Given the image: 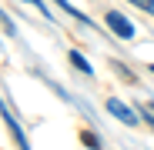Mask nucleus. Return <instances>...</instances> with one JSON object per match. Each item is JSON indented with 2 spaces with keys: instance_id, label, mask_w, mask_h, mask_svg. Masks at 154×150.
Here are the masks:
<instances>
[{
  "instance_id": "20e7f679",
  "label": "nucleus",
  "mask_w": 154,
  "mask_h": 150,
  "mask_svg": "<svg viewBox=\"0 0 154 150\" xmlns=\"http://www.w3.org/2000/svg\"><path fill=\"white\" fill-rule=\"evenodd\" d=\"M54 4H57V7L64 10V13H70L74 20H81V23H94V20H87V17H84L81 10H74V4H67V0H54Z\"/></svg>"
},
{
  "instance_id": "7ed1b4c3",
  "label": "nucleus",
  "mask_w": 154,
  "mask_h": 150,
  "mask_svg": "<svg viewBox=\"0 0 154 150\" xmlns=\"http://www.w3.org/2000/svg\"><path fill=\"white\" fill-rule=\"evenodd\" d=\"M107 113H111V117H117L124 127H137V113H134L131 107H124L121 100H107Z\"/></svg>"
},
{
  "instance_id": "9d476101",
  "label": "nucleus",
  "mask_w": 154,
  "mask_h": 150,
  "mask_svg": "<svg viewBox=\"0 0 154 150\" xmlns=\"http://www.w3.org/2000/svg\"><path fill=\"white\" fill-rule=\"evenodd\" d=\"M151 73H154V63H151Z\"/></svg>"
},
{
  "instance_id": "39448f33",
  "label": "nucleus",
  "mask_w": 154,
  "mask_h": 150,
  "mask_svg": "<svg viewBox=\"0 0 154 150\" xmlns=\"http://www.w3.org/2000/svg\"><path fill=\"white\" fill-rule=\"evenodd\" d=\"M67 57H70V63H74L77 70H81V73H94V67H91V63H87V60H84L81 54H74V50H70V54H67Z\"/></svg>"
},
{
  "instance_id": "f03ea898",
  "label": "nucleus",
  "mask_w": 154,
  "mask_h": 150,
  "mask_svg": "<svg viewBox=\"0 0 154 150\" xmlns=\"http://www.w3.org/2000/svg\"><path fill=\"white\" fill-rule=\"evenodd\" d=\"M107 27H111L121 40H131V37H134V23L127 20L124 13H117V10H111V13H107Z\"/></svg>"
},
{
  "instance_id": "0eeeda50",
  "label": "nucleus",
  "mask_w": 154,
  "mask_h": 150,
  "mask_svg": "<svg viewBox=\"0 0 154 150\" xmlns=\"http://www.w3.org/2000/svg\"><path fill=\"white\" fill-rule=\"evenodd\" d=\"M27 4H34V7H37V10L44 13V17H47V20H54V13L47 10V4H44V0H27Z\"/></svg>"
},
{
  "instance_id": "423d86ee",
  "label": "nucleus",
  "mask_w": 154,
  "mask_h": 150,
  "mask_svg": "<svg viewBox=\"0 0 154 150\" xmlns=\"http://www.w3.org/2000/svg\"><path fill=\"white\" fill-rule=\"evenodd\" d=\"M141 117H144L151 127H154V104H144V107H141Z\"/></svg>"
},
{
  "instance_id": "f257e3e1",
  "label": "nucleus",
  "mask_w": 154,
  "mask_h": 150,
  "mask_svg": "<svg viewBox=\"0 0 154 150\" xmlns=\"http://www.w3.org/2000/svg\"><path fill=\"white\" fill-rule=\"evenodd\" d=\"M0 117H4V123H7V130H10V137L20 143V150H30V143H27V134H23V127H20V123L14 120V113L7 110V104H4V100H0Z\"/></svg>"
},
{
  "instance_id": "6e6552de",
  "label": "nucleus",
  "mask_w": 154,
  "mask_h": 150,
  "mask_svg": "<svg viewBox=\"0 0 154 150\" xmlns=\"http://www.w3.org/2000/svg\"><path fill=\"white\" fill-rule=\"evenodd\" d=\"M84 143H87V147H91V150H100V140H97V137H94V134H84Z\"/></svg>"
},
{
  "instance_id": "1a4fd4ad",
  "label": "nucleus",
  "mask_w": 154,
  "mask_h": 150,
  "mask_svg": "<svg viewBox=\"0 0 154 150\" xmlns=\"http://www.w3.org/2000/svg\"><path fill=\"white\" fill-rule=\"evenodd\" d=\"M4 17H7V13H0V20H4Z\"/></svg>"
}]
</instances>
